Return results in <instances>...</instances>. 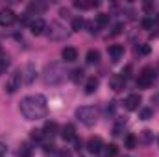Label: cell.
Returning <instances> with one entry per match:
<instances>
[{"mask_svg": "<svg viewBox=\"0 0 159 157\" xmlns=\"http://www.w3.org/2000/svg\"><path fill=\"white\" fill-rule=\"evenodd\" d=\"M85 61H87V65H96V63H100V52L94 50V48H91V50L87 52Z\"/></svg>", "mask_w": 159, "mask_h": 157, "instance_id": "cell-16", "label": "cell"}, {"mask_svg": "<svg viewBox=\"0 0 159 157\" xmlns=\"http://www.w3.org/2000/svg\"><path fill=\"white\" fill-rule=\"evenodd\" d=\"M20 83H22V70H15L13 74H9V78L6 81V91L13 94L20 89Z\"/></svg>", "mask_w": 159, "mask_h": 157, "instance_id": "cell-6", "label": "cell"}, {"mask_svg": "<svg viewBox=\"0 0 159 157\" xmlns=\"http://www.w3.org/2000/svg\"><path fill=\"white\" fill-rule=\"evenodd\" d=\"M7 67H9V61H7V57H6V56H4V57H0V74H4Z\"/></svg>", "mask_w": 159, "mask_h": 157, "instance_id": "cell-30", "label": "cell"}, {"mask_svg": "<svg viewBox=\"0 0 159 157\" xmlns=\"http://www.w3.org/2000/svg\"><path fill=\"white\" fill-rule=\"evenodd\" d=\"M107 22H109V15L100 13V15H96V17H94V20L85 22V24H87V28H89V32H91V34H96L98 30H102L104 26H107Z\"/></svg>", "mask_w": 159, "mask_h": 157, "instance_id": "cell-7", "label": "cell"}, {"mask_svg": "<svg viewBox=\"0 0 159 157\" xmlns=\"http://www.w3.org/2000/svg\"><path fill=\"white\" fill-rule=\"evenodd\" d=\"M44 30H46V22H44L41 17L30 20V32H32L34 35H41V34H44Z\"/></svg>", "mask_w": 159, "mask_h": 157, "instance_id": "cell-9", "label": "cell"}, {"mask_svg": "<svg viewBox=\"0 0 159 157\" xmlns=\"http://www.w3.org/2000/svg\"><path fill=\"white\" fill-rule=\"evenodd\" d=\"M59 157H70V154H69L67 150H61V152H59Z\"/></svg>", "mask_w": 159, "mask_h": 157, "instance_id": "cell-41", "label": "cell"}, {"mask_svg": "<svg viewBox=\"0 0 159 157\" xmlns=\"http://www.w3.org/2000/svg\"><path fill=\"white\" fill-rule=\"evenodd\" d=\"M137 142H139V139H137L133 133H128V135L124 137V146H126L128 150H133V148H137Z\"/></svg>", "mask_w": 159, "mask_h": 157, "instance_id": "cell-20", "label": "cell"}, {"mask_svg": "<svg viewBox=\"0 0 159 157\" xmlns=\"http://www.w3.org/2000/svg\"><path fill=\"white\" fill-rule=\"evenodd\" d=\"M6 152H7V146H6L4 142H0V157L6 155Z\"/></svg>", "mask_w": 159, "mask_h": 157, "instance_id": "cell-37", "label": "cell"}, {"mask_svg": "<svg viewBox=\"0 0 159 157\" xmlns=\"http://www.w3.org/2000/svg\"><path fill=\"white\" fill-rule=\"evenodd\" d=\"M30 137H32L34 141H37V142H39V141H43L44 133H43V129H32V131H30Z\"/></svg>", "mask_w": 159, "mask_h": 157, "instance_id": "cell-28", "label": "cell"}, {"mask_svg": "<svg viewBox=\"0 0 159 157\" xmlns=\"http://www.w3.org/2000/svg\"><path fill=\"white\" fill-rule=\"evenodd\" d=\"M65 78H67V72H65V70L61 69V65H57V63L46 65V69H44V72H43V81H44L46 85H59Z\"/></svg>", "mask_w": 159, "mask_h": 157, "instance_id": "cell-2", "label": "cell"}, {"mask_svg": "<svg viewBox=\"0 0 159 157\" xmlns=\"http://www.w3.org/2000/svg\"><path fill=\"white\" fill-rule=\"evenodd\" d=\"M141 102H143V96L137 94V92H133V94L126 96V100H124V107H126L128 111H135V109L141 107Z\"/></svg>", "mask_w": 159, "mask_h": 157, "instance_id": "cell-8", "label": "cell"}, {"mask_svg": "<svg viewBox=\"0 0 159 157\" xmlns=\"http://www.w3.org/2000/svg\"><path fill=\"white\" fill-rule=\"evenodd\" d=\"M124 85H126V79L122 78L120 74H115V76H111V79H109V87H111L115 92L122 91V89H124Z\"/></svg>", "mask_w": 159, "mask_h": 157, "instance_id": "cell-15", "label": "cell"}, {"mask_svg": "<svg viewBox=\"0 0 159 157\" xmlns=\"http://www.w3.org/2000/svg\"><path fill=\"white\" fill-rule=\"evenodd\" d=\"M32 155H34V148L28 142H22L19 146V157H32Z\"/></svg>", "mask_w": 159, "mask_h": 157, "instance_id": "cell-21", "label": "cell"}, {"mask_svg": "<svg viewBox=\"0 0 159 157\" xmlns=\"http://www.w3.org/2000/svg\"><path fill=\"white\" fill-rule=\"evenodd\" d=\"M43 133H44L46 137H54V135L57 133V124H56L54 120H48V122L44 124V128H43Z\"/></svg>", "mask_w": 159, "mask_h": 157, "instance_id": "cell-17", "label": "cell"}, {"mask_svg": "<svg viewBox=\"0 0 159 157\" xmlns=\"http://www.w3.org/2000/svg\"><path fill=\"white\" fill-rule=\"evenodd\" d=\"M70 74H72V79H74V81H78V79L83 78V70H81V69H74Z\"/></svg>", "mask_w": 159, "mask_h": 157, "instance_id": "cell-31", "label": "cell"}, {"mask_svg": "<svg viewBox=\"0 0 159 157\" xmlns=\"http://www.w3.org/2000/svg\"><path fill=\"white\" fill-rule=\"evenodd\" d=\"M35 78V70H34V67L32 65H26V69L22 70V81L24 83H32Z\"/></svg>", "mask_w": 159, "mask_h": 157, "instance_id": "cell-18", "label": "cell"}, {"mask_svg": "<svg viewBox=\"0 0 159 157\" xmlns=\"http://www.w3.org/2000/svg\"><path fill=\"white\" fill-rule=\"evenodd\" d=\"M152 104H156V107H159V94H154L152 96Z\"/></svg>", "mask_w": 159, "mask_h": 157, "instance_id": "cell-39", "label": "cell"}, {"mask_svg": "<svg viewBox=\"0 0 159 157\" xmlns=\"http://www.w3.org/2000/svg\"><path fill=\"white\" fill-rule=\"evenodd\" d=\"M106 113H107V115H113V113H115V104H113V102H109V105H107Z\"/></svg>", "mask_w": 159, "mask_h": 157, "instance_id": "cell-35", "label": "cell"}, {"mask_svg": "<svg viewBox=\"0 0 159 157\" xmlns=\"http://www.w3.org/2000/svg\"><path fill=\"white\" fill-rule=\"evenodd\" d=\"M59 15H61V17H69V9H67V7H61V9H59Z\"/></svg>", "mask_w": 159, "mask_h": 157, "instance_id": "cell-38", "label": "cell"}, {"mask_svg": "<svg viewBox=\"0 0 159 157\" xmlns=\"http://www.w3.org/2000/svg\"><path fill=\"white\" fill-rule=\"evenodd\" d=\"M104 148H106L104 152H106V155L107 157H117L119 155V148H117V144H107V146H104Z\"/></svg>", "mask_w": 159, "mask_h": 157, "instance_id": "cell-26", "label": "cell"}, {"mask_svg": "<svg viewBox=\"0 0 159 157\" xmlns=\"http://www.w3.org/2000/svg\"><path fill=\"white\" fill-rule=\"evenodd\" d=\"M137 52H139L141 56H148V54H150V44H139V46H137Z\"/></svg>", "mask_w": 159, "mask_h": 157, "instance_id": "cell-29", "label": "cell"}, {"mask_svg": "<svg viewBox=\"0 0 159 157\" xmlns=\"http://www.w3.org/2000/svg\"><path fill=\"white\" fill-rule=\"evenodd\" d=\"M0 57H4V50H2V44H0Z\"/></svg>", "mask_w": 159, "mask_h": 157, "instance_id": "cell-42", "label": "cell"}, {"mask_svg": "<svg viewBox=\"0 0 159 157\" xmlns=\"http://www.w3.org/2000/svg\"><path fill=\"white\" fill-rule=\"evenodd\" d=\"M44 152H46V154H54V152H56V146H54V144H46V146H44Z\"/></svg>", "mask_w": 159, "mask_h": 157, "instance_id": "cell-36", "label": "cell"}, {"mask_svg": "<svg viewBox=\"0 0 159 157\" xmlns=\"http://www.w3.org/2000/svg\"><path fill=\"white\" fill-rule=\"evenodd\" d=\"M102 148H104V144H102V139H100V137H91V139L87 141V150H89L91 154H98Z\"/></svg>", "mask_w": 159, "mask_h": 157, "instance_id": "cell-13", "label": "cell"}, {"mask_svg": "<svg viewBox=\"0 0 159 157\" xmlns=\"http://www.w3.org/2000/svg\"><path fill=\"white\" fill-rule=\"evenodd\" d=\"M61 139L63 141H76V128L72 124H65L61 128Z\"/></svg>", "mask_w": 159, "mask_h": 157, "instance_id": "cell-12", "label": "cell"}, {"mask_svg": "<svg viewBox=\"0 0 159 157\" xmlns=\"http://www.w3.org/2000/svg\"><path fill=\"white\" fill-rule=\"evenodd\" d=\"M156 76H157V74H156V70H154L152 67L143 69L141 74H139V78H137V87H141V89H148V87L154 83Z\"/></svg>", "mask_w": 159, "mask_h": 157, "instance_id": "cell-5", "label": "cell"}, {"mask_svg": "<svg viewBox=\"0 0 159 157\" xmlns=\"http://www.w3.org/2000/svg\"><path fill=\"white\" fill-rule=\"evenodd\" d=\"M154 26V19H143V28L144 30H150Z\"/></svg>", "mask_w": 159, "mask_h": 157, "instance_id": "cell-33", "label": "cell"}, {"mask_svg": "<svg viewBox=\"0 0 159 157\" xmlns=\"http://www.w3.org/2000/svg\"><path fill=\"white\" fill-rule=\"evenodd\" d=\"M139 141H141L143 144H150V142L154 141V133H152L150 129H143V131L139 133Z\"/></svg>", "mask_w": 159, "mask_h": 157, "instance_id": "cell-23", "label": "cell"}, {"mask_svg": "<svg viewBox=\"0 0 159 157\" xmlns=\"http://www.w3.org/2000/svg\"><path fill=\"white\" fill-rule=\"evenodd\" d=\"M98 6V2H94V0H91V2H87V0H76L74 2V7H78V9H91V7H96Z\"/></svg>", "mask_w": 159, "mask_h": 157, "instance_id": "cell-22", "label": "cell"}, {"mask_svg": "<svg viewBox=\"0 0 159 157\" xmlns=\"http://www.w3.org/2000/svg\"><path fill=\"white\" fill-rule=\"evenodd\" d=\"M76 118L85 126H94L96 120H98V111L91 105H81V107L76 109Z\"/></svg>", "mask_w": 159, "mask_h": 157, "instance_id": "cell-3", "label": "cell"}, {"mask_svg": "<svg viewBox=\"0 0 159 157\" xmlns=\"http://www.w3.org/2000/svg\"><path fill=\"white\" fill-rule=\"evenodd\" d=\"M107 54L111 56L113 61H119L120 57H122V54H124V46L122 44H109L107 46Z\"/></svg>", "mask_w": 159, "mask_h": 157, "instance_id": "cell-14", "label": "cell"}, {"mask_svg": "<svg viewBox=\"0 0 159 157\" xmlns=\"http://www.w3.org/2000/svg\"><path fill=\"white\" fill-rule=\"evenodd\" d=\"M141 118H143V120H148V118H152V109H148V107L141 109Z\"/></svg>", "mask_w": 159, "mask_h": 157, "instance_id": "cell-32", "label": "cell"}, {"mask_svg": "<svg viewBox=\"0 0 159 157\" xmlns=\"http://www.w3.org/2000/svg\"><path fill=\"white\" fill-rule=\"evenodd\" d=\"M46 35L50 41H65L69 37V30L61 22H50L46 24Z\"/></svg>", "mask_w": 159, "mask_h": 157, "instance_id": "cell-4", "label": "cell"}, {"mask_svg": "<svg viewBox=\"0 0 159 157\" xmlns=\"http://www.w3.org/2000/svg\"><path fill=\"white\" fill-rule=\"evenodd\" d=\"M61 57H63V61L72 63V61L78 59V50H76L74 46H65V48L61 50Z\"/></svg>", "mask_w": 159, "mask_h": 157, "instance_id": "cell-11", "label": "cell"}, {"mask_svg": "<svg viewBox=\"0 0 159 157\" xmlns=\"http://www.w3.org/2000/svg\"><path fill=\"white\" fill-rule=\"evenodd\" d=\"M83 26H85V20H83L81 17H74V19H72V26H70V30H72V32H80Z\"/></svg>", "mask_w": 159, "mask_h": 157, "instance_id": "cell-25", "label": "cell"}, {"mask_svg": "<svg viewBox=\"0 0 159 157\" xmlns=\"http://www.w3.org/2000/svg\"><path fill=\"white\" fill-rule=\"evenodd\" d=\"M46 9V4H41V2H32V4H28V13H43Z\"/></svg>", "mask_w": 159, "mask_h": 157, "instance_id": "cell-24", "label": "cell"}, {"mask_svg": "<svg viewBox=\"0 0 159 157\" xmlns=\"http://www.w3.org/2000/svg\"><path fill=\"white\" fill-rule=\"evenodd\" d=\"M20 113L26 120H41L46 117L48 113V105H46V98L43 94H32V96H24L20 100Z\"/></svg>", "mask_w": 159, "mask_h": 157, "instance_id": "cell-1", "label": "cell"}, {"mask_svg": "<svg viewBox=\"0 0 159 157\" xmlns=\"http://www.w3.org/2000/svg\"><path fill=\"white\" fill-rule=\"evenodd\" d=\"M120 76H122L124 79H128V78H129V76H131V65H128V67H126V69L122 70V74H120Z\"/></svg>", "mask_w": 159, "mask_h": 157, "instance_id": "cell-34", "label": "cell"}, {"mask_svg": "<svg viewBox=\"0 0 159 157\" xmlns=\"http://www.w3.org/2000/svg\"><path fill=\"white\" fill-rule=\"evenodd\" d=\"M98 85H100L98 78H94V76H93V78H89V79H87V83H85V92H87V94H93V92L98 89Z\"/></svg>", "mask_w": 159, "mask_h": 157, "instance_id": "cell-19", "label": "cell"}, {"mask_svg": "<svg viewBox=\"0 0 159 157\" xmlns=\"http://www.w3.org/2000/svg\"><path fill=\"white\" fill-rule=\"evenodd\" d=\"M15 22V13L6 7V9H0V26H11Z\"/></svg>", "mask_w": 159, "mask_h": 157, "instance_id": "cell-10", "label": "cell"}, {"mask_svg": "<svg viewBox=\"0 0 159 157\" xmlns=\"http://www.w3.org/2000/svg\"><path fill=\"white\" fill-rule=\"evenodd\" d=\"M143 7H144V11H152V9H154V6H152V4H144Z\"/></svg>", "mask_w": 159, "mask_h": 157, "instance_id": "cell-40", "label": "cell"}, {"mask_svg": "<svg viewBox=\"0 0 159 157\" xmlns=\"http://www.w3.org/2000/svg\"><path fill=\"white\" fill-rule=\"evenodd\" d=\"M124 126H126V118H119L117 124H115V128H113V135H120Z\"/></svg>", "mask_w": 159, "mask_h": 157, "instance_id": "cell-27", "label": "cell"}]
</instances>
